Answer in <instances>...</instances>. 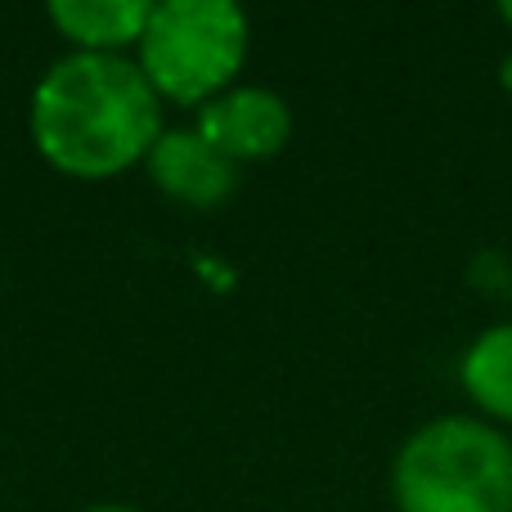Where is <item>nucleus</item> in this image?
<instances>
[{
    "label": "nucleus",
    "mask_w": 512,
    "mask_h": 512,
    "mask_svg": "<svg viewBox=\"0 0 512 512\" xmlns=\"http://www.w3.org/2000/svg\"><path fill=\"white\" fill-rule=\"evenodd\" d=\"M400 512H512V441L481 418H436L396 454Z\"/></svg>",
    "instance_id": "f03ea898"
},
{
    "label": "nucleus",
    "mask_w": 512,
    "mask_h": 512,
    "mask_svg": "<svg viewBox=\"0 0 512 512\" xmlns=\"http://www.w3.org/2000/svg\"><path fill=\"white\" fill-rule=\"evenodd\" d=\"M32 140L50 167L104 180L149 158L162 140V99L122 54H68L32 95Z\"/></svg>",
    "instance_id": "f257e3e1"
},
{
    "label": "nucleus",
    "mask_w": 512,
    "mask_h": 512,
    "mask_svg": "<svg viewBox=\"0 0 512 512\" xmlns=\"http://www.w3.org/2000/svg\"><path fill=\"white\" fill-rule=\"evenodd\" d=\"M86 512H135V508H122V504H95V508H86Z\"/></svg>",
    "instance_id": "1a4fd4ad"
},
{
    "label": "nucleus",
    "mask_w": 512,
    "mask_h": 512,
    "mask_svg": "<svg viewBox=\"0 0 512 512\" xmlns=\"http://www.w3.org/2000/svg\"><path fill=\"white\" fill-rule=\"evenodd\" d=\"M463 391L490 418L512 423V324L481 333L463 355Z\"/></svg>",
    "instance_id": "0eeeda50"
},
{
    "label": "nucleus",
    "mask_w": 512,
    "mask_h": 512,
    "mask_svg": "<svg viewBox=\"0 0 512 512\" xmlns=\"http://www.w3.org/2000/svg\"><path fill=\"white\" fill-rule=\"evenodd\" d=\"M499 14H504V23L512 27V0H508V5H504V9H499Z\"/></svg>",
    "instance_id": "9d476101"
},
{
    "label": "nucleus",
    "mask_w": 512,
    "mask_h": 512,
    "mask_svg": "<svg viewBox=\"0 0 512 512\" xmlns=\"http://www.w3.org/2000/svg\"><path fill=\"white\" fill-rule=\"evenodd\" d=\"M499 81H504V90H508V95H512V54H508V59H504V72H499Z\"/></svg>",
    "instance_id": "6e6552de"
},
{
    "label": "nucleus",
    "mask_w": 512,
    "mask_h": 512,
    "mask_svg": "<svg viewBox=\"0 0 512 512\" xmlns=\"http://www.w3.org/2000/svg\"><path fill=\"white\" fill-rule=\"evenodd\" d=\"M248 59V18L230 0H162L140 36V72L158 99L203 108Z\"/></svg>",
    "instance_id": "7ed1b4c3"
},
{
    "label": "nucleus",
    "mask_w": 512,
    "mask_h": 512,
    "mask_svg": "<svg viewBox=\"0 0 512 512\" xmlns=\"http://www.w3.org/2000/svg\"><path fill=\"white\" fill-rule=\"evenodd\" d=\"M149 0H54L50 23L81 45V54H117L135 45L149 27Z\"/></svg>",
    "instance_id": "423d86ee"
},
{
    "label": "nucleus",
    "mask_w": 512,
    "mask_h": 512,
    "mask_svg": "<svg viewBox=\"0 0 512 512\" xmlns=\"http://www.w3.org/2000/svg\"><path fill=\"white\" fill-rule=\"evenodd\" d=\"M198 135L212 144L221 158L256 162V158H274L292 135V113L274 90L261 86H243L230 95H216L212 104L198 108Z\"/></svg>",
    "instance_id": "20e7f679"
},
{
    "label": "nucleus",
    "mask_w": 512,
    "mask_h": 512,
    "mask_svg": "<svg viewBox=\"0 0 512 512\" xmlns=\"http://www.w3.org/2000/svg\"><path fill=\"white\" fill-rule=\"evenodd\" d=\"M149 176L158 180L162 194L189 207H216L239 185V167L221 158L198 131H162L149 153Z\"/></svg>",
    "instance_id": "39448f33"
}]
</instances>
